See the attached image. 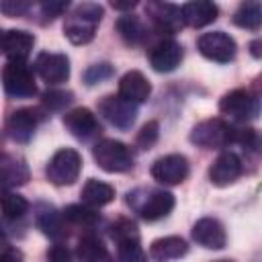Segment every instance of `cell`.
<instances>
[{
    "label": "cell",
    "mask_w": 262,
    "mask_h": 262,
    "mask_svg": "<svg viewBox=\"0 0 262 262\" xmlns=\"http://www.w3.org/2000/svg\"><path fill=\"white\" fill-rule=\"evenodd\" d=\"M104 8L96 2H84L78 4L63 23V35L74 45H86L94 39L96 27L102 20Z\"/></svg>",
    "instance_id": "obj_1"
},
{
    "label": "cell",
    "mask_w": 262,
    "mask_h": 262,
    "mask_svg": "<svg viewBox=\"0 0 262 262\" xmlns=\"http://www.w3.org/2000/svg\"><path fill=\"white\" fill-rule=\"evenodd\" d=\"M92 156L94 162L98 164V168H102L104 172L111 174H121L133 168V154L131 149L117 139H100L94 147H92Z\"/></svg>",
    "instance_id": "obj_2"
},
{
    "label": "cell",
    "mask_w": 262,
    "mask_h": 262,
    "mask_svg": "<svg viewBox=\"0 0 262 262\" xmlns=\"http://www.w3.org/2000/svg\"><path fill=\"white\" fill-rule=\"evenodd\" d=\"M80 170H82V156L72 147H61L47 162L45 174L47 180L53 182L55 186H70L78 180Z\"/></svg>",
    "instance_id": "obj_3"
},
{
    "label": "cell",
    "mask_w": 262,
    "mask_h": 262,
    "mask_svg": "<svg viewBox=\"0 0 262 262\" xmlns=\"http://www.w3.org/2000/svg\"><path fill=\"white\" fill-rule=\"evenodd\" d=\"M219 111L233 121H252L262 113V102L252 90L235 88L221 96Z\"/></svg>",
    "instance_id": "obj_4"
},
{
    "label": "cell",
    "mask_w": 262,
    "mask_h": 262,
    "mask_svg": "<svg viewBox=\"0 0 262 262\" xmlns=\"http://www.w3.org/2000/svg\"><path fill=\"white\" fill-rule=\"evenodd\" d=\"M233 127L223 119H207L192 127L190 141L205 149H219L233 141Z\"/></svg>",
    "instance_id": "obj_5"
},
{
    "label": "cell",
    "mask_w": 262,
    "mask_h": 262,
    "mask_svg": "<svg viewBox=\"0 0 262 262\" xmlns=\"http://www.w3.org/2000/svg\"><path fill=\"white\" fill-rule=\"evenodd\" d=\"M2 86L10 98H31L37 94L33 72L25 61H6L2 70Z\"/></svg>",
    "instance_id": "obj_6"
},
{
    "label": "cell",
    "mask_w": 262,
    "mask_h": 262,
    "mask_svg": "<svg viewBox=\"0 0 262 262\" xmlns=\"http://www.w3.org/2000/svg\"><path fill=\"white\" fill-rule=\"evenodd\" d=\"M196 49L201 51L203 57H207L211 61H217V63H227L237 53V45H235L233 37H229L223 31L203 33L196 41Z\"/></svg>",
    "instance_id": "obj_7"
},
{
    "label": "cell",
    "mask_w": 262,
    "mask_h": 262,
    "mask_svg": "<svg viewBox=\"0 0 262 262\" xmlns=\"http://www.w3.org/2000/svg\"><path fill=\"white\" fill-rule=\"evenodd\" d=\"M98 113L117 129L121 131H127L131 129V125L135 123V117H137V104L125 100L123 96H115V94H108L104 96L100 102H98Z\"/></svg>",
    "instance_id": "obj_8"
},
{
    "label": "cell",
    "mask_w": 262,
    "mask_h": 262,
    "mask_svg": "<svg viewBox=\"0 0 262 262\" xmlns=\"http://www.w3.org/2000/svg\"><path fill=\"white\" fill-rule=\"evenodd\" d=\"M145 14L149 16L154 29L158 33H178L184 25L182 20V8H178L176 4L170 2H158L151 0L145 4Z\"/></svg>",
    "instance_id": "obj_9"
},
{
    "label": "cell",
    "mask_w": 262,
    "mask_h": 262,
    "mask_svg": "<svg viewBox=\"0 0 262 262\" xmlns=\"http://www.w3.org/2000/svg\"><path fill=\"white\" fill-rule=\"evenodd\" d=\"M149 172L160 184H180L188 176V160L182 154H168L158 158Z\"/></svg>",
    "instance_id": "obj_10"
},
{
    "label": "cell",
    "mask_w": 262,
    "mask_h": 262,
    "mask_svg": "<svg viewBox=\"0 0 262 262\" xmlns=\"http://www.w3.org/2000/svg\"><path fill=\"white\" fill-rule=\"evenodd\" d=\"M63 125L80 141H88L100 133V123H98L96 115L86 106H78V108L68 111L63 115Z\"/></svg>",
    "instance_id": "obj_11"
},
{
    "label": "cell",
    "mask_w": 262,
    "mask_h": 262,
    "mask_svg": "<svg viewBox=\"0 0 262 262\" xmlns=\"http://www.w3.org/2000/svg\"><path fill=\"white\" fill-rule=\"evenodd\" d=\"M35 72L47 84H61L70 78V59L63 53L43 51L35 59Z\"/></svg>",
    "instance_id": "obj_12"
},
{
    "label": "cell",
    "mask_w": 262,
    "mask_h": 262,
    "mask_svg": "<svg viewBox=\"0 0 262 262\" xmlns=\"http://www.w3.org/2000/svg\"><path fill=\"white\" fill-rule=\"evenodd\" d=\"M192 239L207 248V250H223L225 244H227V233H225V227L219 219L215 217H203L199 219L194 225H192V231H190Z\"/></svg>",
    "instance_id": "obj_13"
},
{
    "label": "cell",
    "mask_w": 262,
    "mask_h": 262,
    "mask_svg": "<svg viewBox=\"0 0 262 262\" xmlns=\"http://www.w3.org/2000/svg\"><path fill=\"white\" fill-rule=\"evenodd\" d=\"M244 172V164L237 154L233 151H223L217 156V160L209 168V180L215 186H227L233 180H237Z\"/></svg>",
    "instance_id": "obj_14"
},
{
    "label": "cell",
    "mask_w": 262,
    "mask_h": 262,
    "mask_svg": "<svg viewBox=\"0 0 262 262\" xmlns=\"http://www.w3.org/2000/svg\"><path fill=\"white\" fill-rule=\"evenodd\" d=\"M133 207L141 215V219L158 221L174 209V194L168 190H147L145 196L141 199V203H137Z\"/></svg>",
    "instance_id": "obj_15"
},
{
    "label": "cell",
    "mask_w": 262,
    "mask_h": 262,
    "mask_svg": "<svg viewBox=\"0 0 262 262\" xmlns=\"http://www.w3.org/2000/svg\"><path fill=\"white\" fill-rule=\"evenodd\" d=\"M182 55H184V51H182L180 43H176L172 39H164V41H160L158 45L151 47V51H149V63H151V68L156 72L168 74V72H174L180 66Z\"/></svg>",
    "instance_id": "obj_16"
},
{
    "label": "cell",
    "mask_w": 262,
    "mask_h": 262,
    "mask_svg": "<svg viewBox=\"0 0 262 262\" xmlns=\"http://www.w3.org/2000/svg\"><path fill=\"white\" fill-rule=\"evenodd\" d=\"M39 123V115L33 108H18L6 119V133L16 143H29Z\"/></svg>",
    "instance_id": "obj_17"
},
{
    "label": "cell",
    "mask_w": 262,
    "mask_h": 262,
    "mask_svg": "<svg viewBox=\"0 0 262 262\" xmlns=\"http://www.w3.org/2000/svg\"><path fill=\"white\" fill-rule=\"evenodd\" d=\"M35 45V37L27 31L8 29L2 35V51L8 61H25Z\"/></svg>",
    "instance_id": "obj_18"
},
{
    "label": "cell",
    "mask_w": 262,
    "mask_h": 262,
    "mask_svg": "<svg viewBox=\"0 0 262 262\" xmlns=\"http://www.w3.org/2000/svg\"><path fill=\"white\" fill-rule=\"evenodd\" d=\"M149 94H151V84L139 70H131L119 80V96H123L133 104L145 102Z\"/></svg>",
    "instance_id": "obj_19"
},
{
    "label": "cell",
    "mask_w": 262,
    "mask_h": 262,
    "mask_svg": "<svg viewBox=\"0 0 262 262\" xmlns=\"http://www.w3.org/2000/svg\"><path fill=\"white\" fill-rule=\"evenodd\" d=\"M186 252H188V244L178 235L158 237L149 246V258L154 262H172L182 258Z\"/></svg>",
    "instance_id": "obj_20"
},
{
    "label": "cell",
    "mask_w": 262,
    "mask_h": 262,
    "mask_svg": "<svg viewBox=\"0 0 262 262\" xmlns=\"http://www.w3.org/2000/svg\"><path fill=\"white\" fill-rule=\"evenodd\" d=\"M217 14H219V8L209 0H194L182 6V20L192 29L207 27L217 18Z\"/></svg>",
    "instance_id": "obj_21"
},
{
    "label": "cell",
    "mask_w": 262,
    "mask_h": 262,
    "mask_svg": "<svg viewBox=\"0 0 262 262\" xmlns=\"http://www.w3.org/2000/svg\"><path fill=\"white\" fill-rule=\"evenodd\" d=\"M84 205L92 207V209H98V207H104L108 205L113 199H115V188L102 180H96V178H90L86 180V184L82 186V192H80Z\"/></svg>",
    "instance_id": "obj_22"
},
{
    "label": "cell",
    "mask_w": 262,
    "mask_h": 262,
    "mask_svg": "<svg viewBox=\"0 0 262 262\" xmlns=\"http://www.w3.org/2000/svg\"><path fill=\"white\" fill-rule=\"evenodd\" d=\"M63 215L61 213H57V209L55 207H51V205H39L37 207V213H35V223H37V227L45 233V235H49V237H53V239H57V237H61L66 231H63Z\"/></svg>",
    "instance_id": "obj_23"
},
{
    "label": "cell",
    "mask_w": 262,
    "mask_h": 262,
    "mask_svg": "<svg viewBox=\"0 0 262 262\" xmlns=\"http://www.w3.org/2000/svg\"><path fill=\"white\" fill-rule=\"evenodd\" d=\"M76 256H78V262H115L106 246L94 235H84L78 242Z\"/></svg>",
    "instance_id": "obj_24"
},
{
    "label": "cell",
    "mask_w": 262,
    "mask_h": 262,
    "mask_svg": "<svg viewBox=\"0 0 262 262\" xmlns=\"http://www.w3.org/2000/svg\"><path fill=\"white\" fill-rule=\"evenodd\" d=\"M115 27H117L119 37L127 45H141L145 41V37H147L145 25L135 14H123V16H119L117 23H115Z\"/></svg>",
    "instance_id": "obj_25"
},
{
    "label": "cell",
    "mask_w": 262,
    "mask_h": 262,
    "mask_svg": "<svg viewBox=\"0 0 262 262\" xmlns=\"http://www.w3.org/2000/svg\"><path fill=\"white\" fill-rule=\"evenodd\" d=\"M0 166H2V178H4V188L6 190L10 186H20L29 180V168H27L23 158L4 154L2 160H0Z\"/></svg>",
    "instance_id": "obj_26"
},
{
    "label": "cell",
    "mask_w": 262,
    "mask_h": 262,
    "mask_svg": "<svg viewBox=\"0 0 262 262\" xmlns=\"http://www.w3.org/2000/svg\"><path fill=\"white\" fill-rule=\"evenodd\" d=\"M233 25L248 31H258L262 27V2L258 0H246L242 2L233 12Z\"/></svg>",
    "instance_id": "obj_27"
},
{
    "label": "cell",
    "mask_w": 262,
    "mask_h": 262,
    "mask_svg": "<svg viewBox=\"0 0 262 262\" xmlns=\"http://www.w3.org/2000/svg\"><path fill=\"white\" fill-rule=\"evenodd\" d=\"M61 215L70 225L84 227V229H90L98 223V213L88 205H68L61 211Z\"/></svg>",
    "instance_id": "obj_28"
},
{
    "label": "cell",
    "mask_w": 262,
    "mask_h": 262,
    "mask_svg": "<svg viewBox=\"0 0 262 262\" xmlns=\"http://www.w3.org/2000/svg\"><path fill=\"white\" fill-rule=\"evenodd\" d=\"M231 143L242 145L246 151H250V154H254V156H262V133H260L258 129H252V127L235 129Z\"/></svg>",
    "instance_id": "obj_29"
},
{
    "label": "cell",
    "mask_w": 262,
    "mask_h": 262,
    "mask_svg": "<svg viewBox=\"0 0 262 262\" xmlns=\"http://www.w3.org/2000/svg\"><path fill=\"white\" fill-rule=\"evenodd\" d=\"M27 211H29V203H27L25 196H20L16 192H10V190H4V194H2V213H4V219H18Z\"/></svg>",
    "instance_id": "obj_30"
},
{
    "label": "cell",
    "mask_w": 262,
    "mask_h": 262,
    "mask_svg": "<svg viewBox=\"0 0 262 262\" xmlns=\"http://www.w3.org/2000/svg\"><path fill=\"white\" fill-rule=\"evenodd\" d=\"M119 262H145V254L139 246V239H125L117 244Z\"/></svg>",
    "instance_id": "obj_31"
},
{
    "label": "cell",
    "mask_w": 262,
    "mask_h": 262,
    "mask_svg": "<svg viewBox=\"0 0 262 262\" xmlns=\"http://www.w3.org/2000/svg\"><path fill=\"white\" fill-rule=\"evenodd\" d=\"M111 237L115 239V244L125 242V239H139V231L137 225L129 219H117L111 225Z\"/></svg>",
    "instance_id": "obj_32"
},
{
    "label": "cell",
    "mask_w": 262,
    "mask_h": 262,
    "mask_svg": "<svg viewBox=\"0 0 262 262\" xmlns=\"http://www.w3.org/2000/svg\"><path fill=\"white\" fill-rule=\"evenodd\" d=\"M158 135H160V125H158V121H147V123L139 129V133H137V137H135V145H137L139 149H149V147L158 141Z\"/></svg>",
    "instance_id": "obj_33"
},
{
    "label": "cell",
    "mask_w": 262,
    "mask_h": 262,
    "mask_svg": "<svg viewBox=\"0 0 262 262\" xmlns=\"http://www.w3.org/2000/svg\"><path fill=\"white\" fill-rule=\"evenodd\" d=\"M70 102H72V92L66 90H49L43 94V106L49 111H59Z\"/></svg>",
    "instance_id": "obj_34"
},
{
    "label": "cell",
    "mask_w": 262,
    "mask_h": 262,
    "mask_svg": "<svg viewBox=\"0 0 262 262\" xmlns=\"http://www.w3.org/2000/svg\"><path fill=\"white\" fill-rule=\"evenodd\" d=\"M113 76V66L111 63H94V66H90L86 72H84V80H86V84L88 86H92V84H96V82H102V80H106V78H111Z\"/></svg>",
    "instance_id": "obj_35"
},
{
    "label": "cell",
    "mask_w": 262,
    "mask_h": 262,
    "mask_svg": "<svg viewBox=\"0 0 262 262\" xmlns=\"http://www.w3.org/2000/svg\"><path fill=\"white\" fill-rule=\"evenodd\" d=\"M66 8H68V2H43V4L39 6L41 16H45V20H53V18L59 16Z\"/></svg>",
    "instance_id": "obj_36"
},
{
    "label": "cell",
    "mask_w": 262,
    "mask_h": 262,
    "mask_svg": "<svg viewBox=\"0 0 262 262\" xmlns=\"http://www.w3.org/2000/svg\"><path fill=\"white\" fill-rule=\"evenodd\" d=\"M47 260L49 262H72V254L63 244H55L47 250Z\"/></svg>",
    "instance_id": "obj_37"
},
{
    "label": "cell",
    "mask_w": 262,
    "mask_h": 262,
    "mask_svg": "<svg viewBox=\"0 0 262 262\" xmlns=\"http://www.w3.org/2000/svg\"><path fill=\"white\" fill-rule=\"evenodd\" d=\"M2 12L6 14V16H23L29 8H31V4H27V2H2Z\"/></svg>",
    "instance_id": "obj_38"
},
{
    "label": "cell",
    "mask_w": 262,
    "mask_h": 262,
    "mask_svg": "<svg viewBox=\"0 0 262 262\" xmlns=\"http://www.w3.org/2000/svg\"><path fill=\"white\" fill-rule=\"evenodd\" d=\"M0 262H23V254L10 246H4L2 250V256H0Z\"/></svg>",
    "instance_id": "obj_39"
},
{
    "label": "cell",
    "mask_w": 262,
    "mask_h": 262,
    "mask_svg": "<svg viewBox=\"0 0 262 262\" xmlns=\"http://www.w3.org/2000/svg\"><path fill=\"white\" fill-rule=\"evenodd\" d=\"M248 49H250V53H252V57H256V59H260V57H262V39L258 37V39H254V41H250V45H248Z\"/></svg>",
    "instance_id": "obj_40"
},
{
    "label": "cell",
    "mask_w": 262,
    "mask_h": 262,
    "mask_svg": "<svg viewBox=\"0 0 262 262\" xmlns=\"http://www.w3.org/2000/svg\"><path fill=\"white\" fill-rule=\"evenodd\" d=\"M111 6L117 8V10H131V8L137 6V2H135V0H131V2H115V0H113Z\"/></svg>",
    "instance_id": "obj_41"
},
{
    "label": "cell",
    "mask_w": 262,
    "mask_h": 262,
    "mask_svg": "<svg viewBox=\"0 0 262 262\" xmlns=\"http://www.w3.org/2000/svg\"><path fill=\"white\" fill-rule=\"evenodd\" d=\"M252 92H254L256 96H262V72L254 78V82H252Z\"/></svg>",
    "instance_id": "obj_42"
},
{
    "label": "cell",
    "mask_w": 262,
    "mask_h": 262,
    "mask_svg": "<svg viewBox=\"0 0 262 262\" xmlns=\"http://www.w3.org/2000/svg\"><path fill=\"white\" fill-rule=\"evenodd\" d=\"M215 262H233V260H215Z\"/></svg>",
    "instance_id": "obj_43"
}]
</instances>
